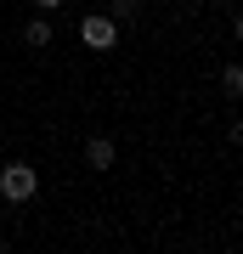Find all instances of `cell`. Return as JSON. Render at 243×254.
I'll return each mask as SVG.
<instances>
[{"mask_svg": "<svg viewBox=\"0 0 243 254\" xmlns=\"http://www.w3.org/2000/svg\"><path fill=\"white\" fill-rule=\"evenodd\" d=\"M232 40H238V46H243V11H238V17H232Z\"/></svg>", "mask_w": 243, "mask_h": 254, "instance_id": "7", "label": "cell"}, {"mask_svg": "<svg viewBox=\"0 0 243 254\" xmlns=\"http://www.w3.org/2000/svg\"><path fill=\"white\" fill-rule=\"evenodd\" d=\"M221 91L232 96V102L243 96V68H238V63H226V73H221Z\"/></svg>", "mask_w": 243, "mask_h": 254, "instance_id": "5", "label": "cell"}, {"mask_svg": "<svg viewBox=\"0 0 243 254\" xmlns=\"http://www.w3.org/2000/svg\"><path fill=\"white\" fill-rule=\"evenodd\" d=\"M34 192H40L34 164H0V198H6V203H28Z\"/></svg>", "mask_w": 243, "mask_h": 254, "instance_id": "1", "label": "cell"}, {"mask_svg": "<svg viewBox=\"0 0 243 254\" xmlns=\"http://www.w3.org/2000/svg\"><path fill=\"white\" fill-rule=\"evenodd\" d=\"M226 136H232V141H238V147H243V119H238V125H232V130H226Z\"/></svg>", "mask_w": 243, "mask_h": 254, "instance_id": "9", "label": "cell"}, {"mask_svg": "<svg viewBox=\"0 0 243 254\" xmlns=\"http://www.w3.org/2000/svg\"><path fill=\"white\" fill-rule=\"evenodd\" d=\"M51 34H57V28H51V11H40V17H28V23H23V46H34V51L51 46Z\"/></svg>", "mask_w": 243, "mask_h": 254, "instance_id": "3", "label": "cell"}, {"mask_svg": "<svg viewBox=\"0 0 243 254\" xmlns=\"http://www.w3.org/2000/svg\"><path fill=\"white\" fill-rule=\"evenodd\" d=\"M136 11H142V0H108V17L113 23H130Z\"/></svg>", "mask_w": 243, "mask_h": 254, "instance_id": "6", "label": "cell"}, {"mask_svg": "<svg viewBox=\"0 0 243 254\" xmlns=\"http://www.w3.org/2000/svg\"><path fill=\"white\" fill-rule=\"evenodd\" d=\"M80 40H85V51H113L119 46V23L108 11H85L80 17Z\"/></svg>", "mask_w": 243, "mask_h": 254, "instance_id": "2", "label": "cell"}, {"mask_svg": "<svg viewBox=\"0 0 243 254\" xmlns=\"http://www.w3.org/2000/svg\"><path fill=\"white\" fill-rule=\"evenodd\" d=\"M113 158H119V147L108 136H90L85 141V164H90V170H113Z\"/></svg>", "mask_w": 243, "mask_h": 254, "instance_id": "4", "label": "cell"}, {"mask_svg": "<svg viewBox=\"0 0 243 254\" xmlns=\"http://www.w3.org/2000/svg\"><path fill=\"white\" fill-rule=\"evenodd\" d=\"M57 6H63V0H34V11H57Z\"/></svg>", "mask_w": 243, "mask_h": 254, "instance_id": "8", "label": "cell"}, {"mask_svg": "<svg viewBox=\"0 0 243 254\" xmlns=\"http://www.w3.org/2000/svg\"><path fill=\"white\" fill-rule=\"evenodd\" d=\"M209 6H238V0H209Z\"/></svg>", "mask_w": 243, "mask_h": 254, "instance_id": "10", "label": "cell"}]
</instances>
